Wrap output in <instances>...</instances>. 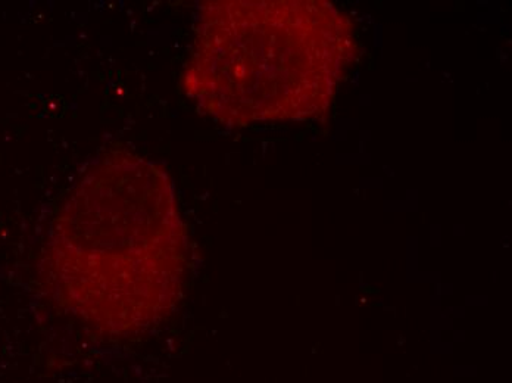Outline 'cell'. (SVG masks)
I'll use <instances>...</instances> for the list:
<instances>
[{"instance_id": "6da1fadb", "label": "cell", "mask_w": 512, "mask_h": 383, "mask_svg": "<svg viewBox=\"0 0 512 383\" xmlns=\"http://www.w3.org/2000/svg\"><path fill=\"white\" fill-rule=\"evenodd\" d=\"M46 257L56 300L86 325L120 338L158 325L187 267L170 177L130 152L99 155L59 207Z\"/></svg>"}, {"instance_id": "7a4b0ae2", "label": "cell", "mask_w": 512, "mask_h": 383, "mask_svg": "<svg viewBox=\"0 0 512 383\" xmlns=\"http://www.w3.org/2000/svg\"><path fill=\"white\" fill-rule=\"evenodd\" d=\"M351 37L330 6L209 3L184 68L187 96L233 126L317 114L348 64Z\"/></svg>"}]
</instances>
